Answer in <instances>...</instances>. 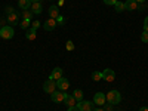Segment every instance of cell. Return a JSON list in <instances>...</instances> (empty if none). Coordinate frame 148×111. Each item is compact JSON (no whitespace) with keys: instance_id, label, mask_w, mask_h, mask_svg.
<instances>
[{"instance_id":"6da1fadb","label":"cell","mask_w":148,"mask_h":111,"mask_svg":"<svg viewBox=\"0 0 148 111\" xmlns=\"http://www.w3.org/2000/svg\"><path fill=\"white\" fill-rule=\"evenodd\" d=\"M105 98H107L108 104H111V105L120 104V101H121V95H120L119 90H110V92L105 95Z\"/></svg>"},{"instance_id":"7a4b0ae2","label":"cell","mask_w":148,"mask_h":111,"mask_svg":"<svg viewBox=\"0 0 148 111\" xmlns=\"http://www.w3.org/2000/svg\"><path fill=\"white\" fill-rule=\"evenodd\" d=\"M14 36H15V30L12 28V27L6 25V27H2V28H0V37H2V39L9 40V39H12Z\"/></svg>"},{"instance_id":"3957f363","label":"cell","mask_w":148,"mask_h":111,"mask_svg":"<svg viewBox=\"0 0 148 111\" xmlns=\"http://www.w3.org/2000/svg\"><path fill=\"white\" fill-rule=\"evenodd\" d=\"M43 90L52 95V93L56 90V80H51V79L46 80V82L43 83Z\"/></svg>"},{"instance_id":"277c9868","label":"cell","mask_w":148,"mask_h":111,"mask_svg":"<svg viewBox=\"0 0 148 111\" xmlns=\"http://www.w3.org/2000/svg\"><path fill=\"white\" fill-rule=\"evenodd\" d=\"M68 88H70V82H68L65 77H61L59 80H56V89H59V90L65 92Z\"/></svg>"},{"instance_id":"5b68a950","label":"cell","mask_w":148,"mask_h":111,"mask_svg":"<svg viewBox=\"0 0 148 111\" xmlns=\"http://www.w3.org/2000/svg\"><path fill=\"white\" fill-rule=\"evenodd\" d=\"M65 96H67V93L62 92V90H59V92L55 90V92L51 95V98H52L53 102H64V101H65Z\"/></svg>"},{"instance_id":"8992f818","label":"cell","mask_w":148,"mask_h":111,"mask_svg":"<svg viewBox=\"0 0 148 111\" xmlns=\"http://www.w3.org/2000/svg\"><path fill=\"white\" fill-rule=\"evenodd\" d=\"M77 107L80 111H93V102L90 101H80L77 102Z\"/></svg>"},{"instance_id":"52a82bcc","label":"cell","mask_w":148,"mask_h":111,"mask_svg":"<svg viewBox=\"0 0 148 111\" xmlns=\"http://www.w3.org/2000/svg\"><path fill=\"white\" fill-rule=\"evenodd\" d=\"M105 101H107V98H105V95H104L102 92L95 93V96H93V104H96L98 107H102V105L105 104Z\"/></svg>"},{"instance_id":"ba28073f","label":"cell","mask_w":148,"mask_h":111,"mask_svg":"<svg viewBox=\"0 0 148 111\" xmlns=\"http://www.w3.org/2000/svg\"><path fill=\"white\" fill-rule=\"evenodd\" d=\"M102 79L107 80V82H114V79H116V73H114L113 70H110V68H105V70L102 71Z\"/></svg>"},{"instance_id":"9c48e42d","label":"cell","mask_w":148,"mask_h":111,"mask_svg":"<svg viewBox=\"0 0 148 111\" xmlns=\"http://www.w3.org/2000/svg\"><path fill=\"white\" fill-rule=\"evenodd\" d=\"M61 77H64V76H62V68H59V67L53 68V71L51 73V76H49L51 80H59Z\"/></svg>"},{"instance_id":"30bf717a","label":"cell","mask_w":148,"mask_h":111,"mask_svg":"<svg viewBox=\"0 0 148 111\" xmlns=\"http://www.w3.org/2000/svg\"><path fill=\"white\" fill-rule=\"evenodd\" d=\"M55 27H56V19H52V18H49V19L43 24V28H45L46 31H52Z\"/></svg>"},{"instance_id":"8fae6325","label":"cell","mask_w":148,"mask_h":111,"mask_svg":"<svg viewBox=\"0 0 148 111\" xmlns=\"http://www.w3.org/2000/svg\"><path fill=\"white\" fill-rule=\"evenodd\" d=\"M59 16V6L53 5L49 8V18H52V19H56Z\"/></svg>"},{"instance_id":"7c38bea8","label":"cell","mask_w":148,"mask_h":111,"mask_svg":"<svg viewBox=\"0 0 148 111\" xmlns=\"http://www.w3.org/2000/svg\"><path fill=\"white\" fill-rule=\"evenodd\" d=\"M30 10L33 12L34 15H40V14H42V10H43V8H42L40 2H37V3H31V8H30Z\"/></svg>"},{"instance_id":"4fadbf2b","label":"cell","mask_w":148,"mask_h":111,"mask_svg":"<svg viewBox=\"0 0 148 111\" xmlns=\"http://www.w3.org/2000/svg\"><path fill=\"white\" fill-rule=\"evenodd\" d=\"M64 102L68 105V108H71V107H76V105H77V101L74 99V96H73V95H67Z\"/></svg>"},{"instance_id":"5bb4252c","label":"cell","mask_w":148,"mask_h":111,"mask_svg":"<svg viewBox=\"0 0 148 111\" xmlns=\"http://www.w3.org/2000/svg\"><path fill=\"white\" fill-rule=\"evenodd\" d=\"M126 10H135V9H138V3L135 2V0H126Z\"/></svg>"},{"instance_id":"9a60e30c","label":"cell","mask_w":148,"mask_h":111,"mask_svg":"<svg viewBox=\"0 0 148 111\" xmlns=\"http://www.w3.org/2000/svg\"><path fill=\"white\" fill-rule=\"evenodd\" d=\"M18 6H19L22 10H24V9H30V8H31V2H30V0H19Z\"/></svg>"},{"instance_id":"2e32d148","label":"cell","mask_w":148,"mask_h":111,"mask_svg":"<svg viewBox=\"0 0 148 111\" xmlns=\"http://www.w3.org/2000/svg\"><path fill=\"white\" fill-rule=\"evenodd\" d=\"M36 33H37V30H34V28H28L27 33H25L27 40H34V39H36Z\"/></svg>"},{"instance_id":"e0dca14e","label":"cell","mask_w":148,"mask_h":111,"mask_svg":"<svg viewBox=\"0 0 148 111\" xmlns=\"http://www.w3.org/2000/svg\"><path fill=\"white\" fill-rule=\"evenodd\" d=\"M6 19H8L9 24H16V22H18V15L15 14V12H12V14H9V15L6 16Z\"/></svg>"},{"instance_id":"ac0fdd59","label":"cell","mask_w":148,"mask_h":111,"mask_svg":"<svg viewBox=\"0 0 148 111\" xmlns=\"http://www.w3.org/2000/svg\"><path fill=\"white\" fill-rule=\"evenodd\" d=\"M73 96H74V99H76L77 102H80V101H83V92H82L80 89H76V90H74V93H73Z\"/></svg>"},{"instance_id":"d6986e66","label":"cell","mask_w":148,"mask_h":111,"mask_svg":"<svg viewBox=\"0 0 148 111\" xmlns=\"http://www.w3.org/2000/svg\"><path fill=\"white\" fill-rule=\"evenodd\" d=\"M30 25H31V19H22V21L19 22V27H21L22 30H28Z\"/></svg>"},{"instance_id":"ffe728a7","label":"cell","mask_w":148,"mask_h":111,"mask_svg":"<svg viewBox=\"0 0 148 111\" xmlns=\"http://www.w3.org/2000/svg\"><path fill=\"white\" fill-rule=\"evenodd\" d=\"M33 15H34V14H33L30 9H24V10H22V16H24V19H31Z\"/></svg>"},{"instance_id":"44dd1931","label":"cell","mask_w":148,"mask_h":111,"mask_svg":"<svg viewBox=\"0 0 148 111\" xmlns=\"http://www.w3.org/2000/svg\"><path fill=\"white\" fill-rule=\"evenodd\" d=\"M101 79H102V73H101V71H93V73H92V80L99 82Z\"/></svg>"},{"instance_id":"7402d4cb","label":"cell","mask_w":148,"mask_h":111,"mask_svg":"<svg viewBox=\"0 0 148 111\" xmlns=\"http://www.w3.org/2000/svg\"><path fill=\"white\" fill-rule=\"evenodd\" d=\"M114 6H116V10H117V12H123V10H126L125 3H121V2H117Z\"/></svg>"},{"instance_id":"603a6c76","label":"cell","mask_w":148,"mask_h":111,"mask_svg":"<svg viewBox=\"0 0 148 111\" xmlns=\"http://www.w3.org/2000/svg\"><path fill=\"white\" fill-rule=\"evenodd\" d=\"M65 47H67V51H74V43L71 40H68L67 45H65Z\"/></svg>"},{"instance_id":"cb8c5ba5","label":"cell","mask_w":148,"mask_h":111,"mask_svg":"<svg viewBox=\"0 0 148 111\" xmlns=\"http://www.w3.org/2000/svg\"><path fill=\"white\" fill-rule=\"evenodd\" d=\"M141 40H142L144 43H148V33H147V31H144V33L141 34Z\"/></svg>"},{"instance_id":"d4e9b609","label":"cell","mask_w":148,"mask_h":111,"mask_svg":"<svg viewBox=\"0 0 148 111\" xmlns=\"http://www.w3.org/2000/svg\"><path fill=\"white\" fill-rule=\"evenodd\" d=\"M39 27H40V21H31V28L37 30Z\"/></svg>"},{"instance_id":"484cf974","label":"cell","mask_w":148,"mask_h":111,"mask_svg":"<svg viewBox=\"0 0 148 111\" xmlns=\"http://www.w3.org/2000/svg\"><path fill=\"white\" fill-rule=\"evenodd\" d=\"M56 24H61V25H62V24H65V18H64L62 15H59V16L56 18Z\"/></svg>"},{"instance_id":"4316f807","label":"cell","mask_w":148,"mask_h":111,"mask_svg":"<svg viewBox=\"0 0 148 111\" xmlns=\"http://www.w3.org/2000/svg\"><path fill=\"white\" fill-rule=\"evenodd\" d=\"M117 2H119V0H104V3H105V5H110V6H111V5H116Z\"/></svg>"},{"instance_id":"83f0119b","label":"cell","mask_w":148,"mask_h":111,"mask_svg":"<svg viewBox=\"0 0 148 111\" xmlns=\"http://www.w3.org/2000/svg\"><path fill=\"white\" fill-rule=\"evenodd\" d=\"M144 31H147L148 33V16L145 18V21H144Z\"/></svg>"},{"instance_id":"f1b7e54d","label":"cell","mask_w":148,"mask_h":111,"mask_svg":"<svg viewBox=\"0 0 148 111\" xmlns=\"http://www.w3.org/2000/svg\"><path fill=\"white\" fill-rule=\"evenodd\" d=\"M12 12H15L14 8H12V6H8V8H6V14L9 15V14H12Z\"/></svg>"},{"instance_id":"f546056e","label":"cell","mask_w":148,"mask_h":111,"mask_svg":"<svg viewBox=\"0 0 148 111\" xmlns=\"http://www.w3.org/2000/svg\"><path fill=\"white\" fill-rule=\"evenodd\" d=\"M105 105V108H104V111H111L113 108H111V104H104Z\"/></svg>"},{"instance_id":"4dcf8cb0","label":"cell","mask_w":148,"mask_h":111,"mask_svg":"<svg viewBox=\"0 0 148 111\" xmlns=\"http://www.w3.org/2000/svg\"><path fill=\"white\" fill-rule=\"evenodd\" d=\"M145 8H147V6H145V3H138V9H139V10H144Z\"/></svg>"},{"instance_id":"1f68e13d","label":"cell","mask_w":148,"mask_h":111,"mask_svg":"<svg viewBox=\"0 0 148 111\" xmlns=\"http://www.w3.org/2000/svg\"><path fill=\"white\" fill-rule=\"evenodd\" d=\"M68 111H80V110H79V107L76 105V107H71V108H68Z\"/></svg>"},{"instance_id":"d6a6232c","label":"cell","mask_w":148,"mask_h":111,"mask_svg":"<svg viewBox=\"0 0 148 111\" xmlns=\"http://www.w3.org/2000/svg\"><path fill=\"white\" fill-rule=\"evenodd\" d=\"M93 111H104V108H101V107H98V108H95Z\"/></svg>"},{"instance_id":"836d02e7","label":"cell","mask_w":148,"mask_h":111,"mask_svg":"<svg viewBox=\"0 0 148 111\" xmlns=\"http://www.w3.org/2000/svg\"><path fill=\"white\" fill-rule=\"evenodd\" d=\"M64 3H65V2H64V0H59V2H58V5H59V6H62Z\"/></svg>"},{"instance_id":"e575fe53","label":"cell","mask_w":148,"mask_h":111,"mask_svg":"<svg viewBox=\"0 0 148 111\" xmlns=\"http://www.w3.org/2000/svg\"><path fill=\"white\" fill-rule=\"evenodd\" d=\"M139 111H148V107H142V108H141Z\"/></svg>"},{"instance_id":"d590c367","label":"cell","mask_w":148,"mask_h":111,"mask_svg":"<svg viewBox=\"0 0 148 111\" xmlns=\"http://www.w3.org/2000/svg\"><path fill=\"white\" fill-rule=\"evenodd\" d=\"M136 3H145V0H135Z\"/></svg>"},{"instance_id":"8d00e7d4","label":"cell","mask_w":148,"mask_h":111,"mask_svg":"<svg viewBox=\"0 0 148 111\" xmlns=\"http://www.w3.org/2000/svg\"><path fill=\"white\" fill-rule=\"evenodd\" d=\"M31 3H37V2H40V0H30Z\"/></svg>"},{"instance_id":"74e56055","label":"cell","mask_w":148,"mask_h":111,"mask_svg":"<svg viewBox=\"0 0 148 111\" xmlns=\"http://www.w3.org/2000/svg\"><path fill=\"white\" fill-rule=\"evenodd\" d=\"M0 28H2V22H0Z\"/></svg>"}]
</instances>
